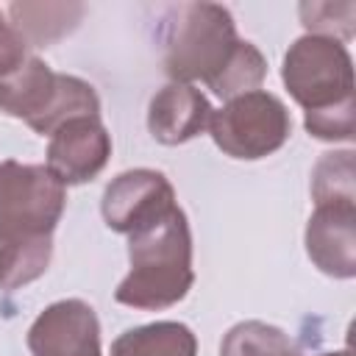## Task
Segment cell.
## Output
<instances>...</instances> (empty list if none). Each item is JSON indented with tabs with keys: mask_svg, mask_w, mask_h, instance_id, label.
<instances>
[{
	"mask_svg": "<svg viewBox=\"0 0 356 356\" xmlns=\"http://www.w3.org/2000/svg\"><path fill=\"white\" fill-rule=\"evenodd\" d=\"M211 114L214 108L200 89H195L192 83L170 81L150 97L147 131L161 145H184L209 131Z\"/></svg>",
	"mask_w": 356,
	"mask_h": 356,
	"instance_id": "obj_11",
	"label": "cell"
},
{
	"mask_svg": "<svg viewBox=\"0 0 356 356\" xmlns=\"http://www.w3.org/2000/svg\"><path fill=\"white\" fill-rule=\"evenodd\" d=\"M314 206L323 203H356L353 186V150H331L314 164L312 172Z\"/></svg>",
	"mask_w": 356,
	"mask_h": 356,
	"instance_id": "obj_16",
	"label": "cell"
},
{
	"mask_svg": "<svg viewBox=\"0 0 356 356\" xmlns=\"http://www.w3.org/2000/svg\"><path fill=\"white\" fill-rule=\"evenodd\" d=\"M281 78L292 100L306 111L303 125L314 139H353V58L342 42L312 33L295 39L284 56Z\"/></svg>",
	"mask_w": 356,
	"mask_h": 356,
	"instance_id": "obj_1",
	"label": "cell"
},
{
	"mask_svg": "<svg viewBox=\"0 0 356 356\" xmlns=\"http://www.w3.org/2000/svg\"><path fill=\"white\" fill-rule=\"evenodd\" d=\"M53 256V236L0 242V289H19L44 275Z\"/></svg>",
	"mask_w": 356,
	"mask_h": 356,
	"instance_id": "obj_15",
	"label": "cell"
},
{
	"mask_svg": "<svg viewBox=\"0 0 356 356\" xmlns=\"http://www.w3.org/2000/svg\"><path fill=\"white\" fill-rule=\"evenodd\" d=\"M245 39L225 6L184 3L172 8L164 31V70L175 83L203 81L209 89L228 72L242 53Z\"/></svg>",
	"mask_w": 356,
	"mask_h": 356,
	"instance_id": "obj_3",
	"label": "cell"
},
{
	"mask_svg": "<svg viewBox=\"0 0 356 356\" xmlns=\"http://www.w3.org/2000/svg\"><path fill=\"white\" fill-rule=\"evenodd\" d=\"M25 56H28V44L17 36V31L11 28V22H6V14L0 11V72L11 70Z\"/></svg>",
	"mask_w": 356,
	"mask_h": 356,
	"instance_id": "obj_18",
	"label": "cell"
},
{
	"mask_svg": "<svg viewBox=\"0 0 356 356\" xmlns=\"http://www.w3.org/2000/svg\"><path fill=\"white\" fill-rule=\"evenodd\" d=\"M320 356H350V350L342 348V350H331V353H320Z\"/></svg>",
	"mask_w": 356,
	"mask_h": 356,
	"instance_id": "obj_19",
	"label": "cell"
},
{
	"mask_svg": "<svg viewBox=\"0 0 356 356\" xmlns=\"http://www.w3.org/2000/svg\"><path fill=\"white\" fill-rule=\"evenodd\" d=\"M108 159L111 136L100 117H75L50 134L47 170L64 186H78L97 178Z\"/></svg>",
	"mask_w": 356,
	"mask_h": 356,
	"instance_id": "obj_9",
	"label": "cell"
},
{
	"mask_svg": "<svg viewBox=\"0 0 356 356\" xmlns=\"http://www.w3.org/2000/svg\"><path fill=\"white\" fill-rule=\"evenodd\" d=\"M306 253L331 278L356 275V203H323L306 222Z\"/></svg>",
	"mask_w": 356,
	"mask_h": 356,
	"instance_id": "obj_10",
	"label": "cell"
},
{
	"mask_svg": "<svg viewBox=\"0 0 356 356\" xmlns=\"http://www.w3.org/2000/svg\"><path fill=\"white\" fill-rule=\"evenodd\" d=\"M0 111L50 136L67 120L100 117V97L83 78L53 72L39 56H25L0 72Z\"/></svg>",
	"mask_w": 356,
	"mask_h": 356,
	"instance_id": "obj_4",
	"label": "cell"
},
{
	"mask_svg": "<svg viewBox=\"0 0 356 356\" xmlns=\"http://www.w3.org/2000/svg\"><path fill=\"white\" fill-rule=\"evenodd\" d=\"M209 134L225 156L256 161L286 145L292 134V117L281 97L253 89L225 100V106L211 114Z\"/></svg>",
	"mask_w": 356,
	"mask_h": 356,
	"instance_id": "obj_6",
	"label": "cell"
},
{
	"mask_svg": "<svg viewBox=\"0 0 356 356\" xmlns=\"http://www.w3.org/2000/svg\"><path fill=\"white\" fill-rule=\"evenodd\" d=\"M178 206L175 189L159 170H128L120 172L103 192V220L117 234H136L159 220H164Z\"/></svg>",
	"mask_w": 356,
	"mask_h": 356,
	"instance_id": "obj_7",
	"label": "cell"
},
{
	"mask_svg": "<svg viewBox=\"0 0 356 356\" xmlns=\"http://www.w3.org/2000/svg\"><path fill=\"white\" fill-rule=\"evenodd\" d=\"M298 14L312 36L337 39L342 44L353 36V19H356L353 3H300Z\"/></svg>",
	"mask_w": 356,
	"mask_h": 356,
	"instance_id": "obj_17",
	"label": "cell"
},
{
	"mask_svg": "<svg viewBox=\"0 0 356 356\" xmlns=\"http://www.w3.org/2000/svg\"><path fill=\"white\" fill-rule=\"evenodd\" d=\"M111 356H197V339L189 325L159 320L122 331L111 342Z\"/></svg>",
	"mask_w": 356,
	"mask_h": 356,
	"instance_id": "obj_13",
	"label": "cell"
},
{
	"mask_svg": "<svg viewBox=\"0 0 356 356\" xmlns=\"http://www.w3.org/2000/svg\"><path fill=\"white\" fill-rule=\"evenodd\" d=\"M11 28L28 47H50L72 33L86 14L83 3H11L6 8Z\"/></svg>",
	"mask_w": 356,
	"mask_h": 356,
	"instance_id": "obj_12",
	"label": "cell"
},
{
	"mask_svg": "<svg viewBox=\"0 0 356 356\" xmlns=\"http://www.w3.org/2000/svg\"><path fill=\"white\" fill-rule=\"evenodd\" d=\"M64 203L67 189L44 164L0 161V242L53 236Z\"/></svg>",
	"mask_w": 356,
	"mask_h": 356,
	"instance_id": "obj_5",
	"label": "cell"
},
{
	"mask_svg": "<svg viewBox=\"0 0 356 356\" xmlns=\"http://www.w3.org/2000/svg\"><path fill=\"white\" fill-rule=\"evenodd\" d=\"M131 270L114 289V300L131 309L159 312L186 298L195 284L192 231L181 206L164 220L128 236Z\"/></svg>",
	"mask_w": 356,
	"mask_h": 356,
	"instance_id": "obj_2",
	"label": "cell"
},
{
	"mask_svg": "<svg viewBox=\"0 0 356 356\" xmlns=\"http://www.w3.org/2000/svg\"><path fill=\"white\" fill-rule=\"evenodd\" d=\"M31 356H103L100 323L86 300L50 303L28 328Z\"/></svg>",
	"mask_w": 356,
	"mask_h": 356,
	"instance_id": "obj_8",
	"label": "cell"
},
{
	"mask_svg": "<svg viewBox=\"0 0 356 356\" xmlns=\"http://www.w3.org/2000/svg\"><path fill=\"white\" fill-rule=\"evenodd\" d=\"M220 356H300V348L278 325L245 320L228 328L220 345Z\"/></svg>",
	"mask_w": 356,
	"mask_h": 356,
	"instance_id": "obj_14",
	"label": "cell"
}]
</instances>
